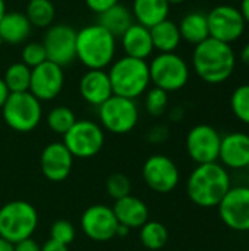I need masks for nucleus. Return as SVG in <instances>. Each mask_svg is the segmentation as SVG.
<instances>
[{
  "mask_svg": "<svg viewBox=\"0 0 249 251\" xmlns=\"http://www.w3.org/2000/svg\"><path fill=\"white\" fill-rule=\"evenodd\" d=\"M192 66L195 74L207 84H223L235 72L236 53L232 44L222 43L208 37L194 46Z\"/></svg>",
  "mask_w": 249,
  "mask_h": 251,
  "instance_id": "obj_1",
  "label": "nucleus"
},
{
  "mask_svg": "<svg viewBox=\"0 0 249 251\" xmlns=\"http://www.w3.org/2000/svg\"><path fill=\"white\" fill-rule=\"evenodd\" d=\"M230 187V175L227 169L217 162L198 165L186 181L189 200L204 209L217 207Z\"/></svg>",
  "mask_w": 249,
  "mask_h": 251,
  "instance_id": "obj_2",
  "label": "nucleus"
},
{
  "mask_svg": "<svg viewBox=\"0 0 249 251\" xmlns=\"http://www.w3.org/2000/svg\"><path fill=\"white\" fill-rule=\"evenodd\" d=\"M117 38L98 22L76 31V59L87 69H106L116 57Z\"/></svg>",
  "mask_w": 249,
  "mask_h": 251,
  "instance_id": "obj_3",
  "label": "nucleus"
},
{
  "mask_svg": "<svg viewBox=\"0 0 249 251\" xmlns=\"http://www.w3.org/2000/svg\"><path fill=\"white\" fill-rule=\"evenodd\" d=\"M114 96L136 100L151 84L150 66L147 60L122 56L109 66L107 71Z\"/></svg>",
  "mask_w": 249,
  "mask_h": 251,
  "instance_id": "obj_4",
  "label": "nucleus"
},
{
  "mask_svg": "<svg viewBox=\"0 0 249 251\" xmlns=\"http://www.w3.org/2000/svg\"><path fill=\"white\" fill-rule=\"evenodd\" d=\"M38 226L37 209L25 200H13L0 207V237L12 244L31 238Z\"/></svg>",
  "mask_w": 249,
  "mask_h": 251,
  "instance_id": "obj_5",
  "label": "nucleus"
},
{
  "mask_svg": "<svg viewBox=\"0 0 249 251\" xmlns=\"http://www.w3.org/2000/svg\"><path fill=\"white\" fill-rule=\"evenodd\" d=\"M6 125L16 132L34 131L43 119V106L29 91L10 93L1 107Z\"/></svg>",
  "mask_w": 249,
  "mask_h": 251,
  "instance_id": "obj_6",
  "label": "nucleus"
},
{
  "mask_svg": "<svg viewBox=\"0 0 249 251\" xmlns=\"http://www.w3.org/2000/svg\"><path fill=\"white\" fill-rule=\"evenodd\" d=\"M98 121L104 131L116 135H125L135 129L139 121V109L132 99L112 96L98 106Z\"/></svg>",
  "mask_w": 249,
  "mask_h": 251,
  "instance_id": "obj_7",
  "label": "nucleus"
},
{
  "mask_svg": "<svg viewBox=\"0 0 249 251\" xmlns=\"http://www.w3.org/2000/svg\"><path fill=\"white\" fill-rule=\"evenodd\" d=\"M148 66L151 82L166 93L179 91L189 81V66L178 53H158Z\"/></svg>",
  "mask_w": 249,
  "mask_h": 251,
  "instance_id": "obj_8",
  "label": "nucleus"
},
{
  "mask_svg": "<svg viewBox=\"0 0 249 251\" xmlns=\"http://www.w3.org/2000/svg\"><path fill=\"white\" fill-rule=\"evenodd\" d=\"M106 141L104 129L100 124L81 119L76 121L72 128L63 135V144L76 159H91L97 156Z\"/></svg>",
  "mask_w": 249,
  "mask_h": 251,
  "instance_id": "obj_9",
  "label": "nucleus"
},
{
  "mask_svg": "<svg viewBox=\"0 0 249 251\" xmlns=\"http://www.w3.org/2000/svg\"><path fill=\"white\" fill-rule=\"evenodd\" d=\"M210 37L226 44L238 41L247 28L245 19L241 10L233 4H219L214 6L207 13Z\"/></svg>",
  "mask_w": 249,
  "mask_h": 251,
  "instance_id": "obj_10",
  "label": "nucleus"
},
{
  "mask_svg": "<svg viewBox=\"0 0 249 251\" xmlns=\"http://www.w3.org/2000/svg\"><path fill=\"white\" fill-rule=\"evenodd\" d=\"M141 172L147 187L158 194L172 193L181 179L178 165L166 154H151L144 162Z\"/></svg>",
  "mask_w": 249,
  "mask_h": 251,
  "instance_id": "obj_11",
  "label": "nucleus"
},
{
  "mask_svg": "<svg viewBox=\"0 0 249 251\" xmlns=\"http://www.w3.org/2000/svg\"><path fill=\"white\" fill-rule=\"evenodd\" d=\"M43 46L47 60L68 66L76 59V29L66 24H53L47 28Z\"/></svg>",
  "mask_w": 249,
  "mask_h": 251,
  "instance_id": "obj_12",
  "label": "nucleus"
},
{
  "mask_svg": "<svg viewBox=\"0 0 249 251\" xmlns=\"http://www.w3.org/2000/svg\"><path fill=\"white\" fill-rule=\"evenodd\" d=\"M186 151L197 165L214 163L219 160L222 135L207 124L195 125L186 135Z\"/></svg>",
  "mask_w": 249,
  "mask_h": 251,
  "instance_id": "obj_13",
  "label": "nucleus"
},
{
  "mask_svg": "<svg viewBox=\"0 0 249 251\" xmlns=\"http://www.w3.org/2000/svg\"><path fill=\"white\" fill-rule=\"evenodd\" d=\"M222 222L238 232L249 231V188L247 185L230 187L217 206Z\"/></svg>",
  "mask_w": 249,
  "mask_h": 251,
  "instance_id": "obj_14",
  "label": "nucleus"
},
{
  "mask_svg": "<svg viewBox=\"0 0 249 251\" xmlns=\"http://www.w3.org/2000/svg\"><path fill=\"white\" fill-rule=\"evenodd\" d=\"M119 222L113 209L106 204H92L87 207L81 216V228L84 234L97 243H106L116 237Z\"/></svg>",
  "mask_w": 249,
  "mask_h": 251,
  "instance_id": "obj_15",
  "label": "nucleus"
},
{
  "mask_svg": "<svg viewBox=\"0 0 249 251\" xmlns=\"http://www.w3.org/2000/svg\"><path fill=\"white\" fill-rule=\"evenodd\" d=\"M65 85V72L63 68L45 60L44 63L31 69L29 93L43 101L54 100L63 90Z\"/></svg>",
  "mask_w": 249,
  "mask_h": 251,
  "instance_id": "obj_16",
  "label": "nucleus"
},
{
  "mask_svg": "<svg viewBox=\"0 0 249 251\" xmlns=\"http://www.w3.org/2000/svg\"><path fill=\"white\" fill-rule=\"evenodd\" d=\"M73 156L66 149L62 141H54L47 144L40 157L41 172L45 179L51 182H62L65 181L73 168Z\"/></svg>",
  "mask_w": 249,
  "mask_h": 251,
  "instance_id": "obj_17",
  "label": "nucleus"
},
{
  "mask_svg": "<svg viewBox=\"0 0 249 251\" xmlns=\"http://www.w3.org/2000/svg\"><path fill=\"white\" fill-rule=\"evenodd\" d=\"M219 160L229 169H249V135L230 132L222 137Z\"/></svg>",
  "mask_w": 249,
  "mask_h": 251,
  "instance_id": "obj_18",
  "label": "nucleus"
},
{
  "mask_svg": "<svg viewBox=\"0 0 249 251\" xmlns=\"http://www.w3.org/2000/svg\"><path fill=\"white\" fill-rule=\"evenodd\" d=\"M79 94L91 106H101L113 96L106 69H88L79 79Z\"/></svg>",
  "mask_w": 249,
  "mask_h": 251,
  "instance_id": "obj_19",
  "label": "nucleus"
},
{
  "mask_svg": "<svg viewBox=\"0 0 249 251\" xmlns=\"http://www.w3.org/2000/svg\"><path fill=\"white\" fill-rule=\"evenodd\" d=\"M112 209L119 225L129 229H139L145 222H148L150 218V210L145 201L132 194L116 200Z\"/></svg>",
  "mask_w": 249,
  "mask_h": 251,
  "instance_id": "obj_20",
  "label": "nucleus"
},
{
  "mask_svg": "<svg viewBox=\"0 0 249 251\" xmlns=\"http://www.w3.org/2000/svg\"><path fill=\"white\" fill-rule=\"evenodd\" d=\"M119 38L125 56L147 60L154 51L150 28L139 25L136 22H134Z\"/></svg>",
  "mask_w": 249,
  "mask_h": 251,
  "instance_id": "obj_21",
  "label": "nucleus"
},
{
  "mask_svg": "<svg viewBox=\"0 0 249 251\" xmlns=\"http://www.w3.org/2000/svg\"><path fill=\"white\" fill-rule=\"evenodd\" d=\"M31 24L22 12H6L0 21V43L16 46L25 43L31 34Z\"/></svg>",
  "mask_w": 249,
  "mask_h": 251,
  "instance_id": "obj_22",
  "label": "nucleus"
},
{
  "mask_svg": "<svg viewBox=\"0 0 249 251\" xmlns=\"http://www.w3.org/2000/svg\"><path fill=\"white\" fill-rule=\"evenodd\" d=\"M131 10L136 24L153 28L169 18L170 4L167 0H134Z\"/></svg>",
  "mask_w": 249,
  "mask_h": 251,
  "instance_id": "obj_23",
  "label": "nucleus"
},
{
  "mask_svg": "<svg viewBox=\"0 0 249 251\" xmlns=\"http://www.w3.org/2000/svg\"><path fill=\"white\" fill-rule=\"evenodd\" d=\"M150 32L154 50H157L158 53H175L181 46L182 37L179 32V26L169 18L150 28Z\"/></svg>",
  "mask_w": 249,
  "mask_h": 251,
  "instance_id": "obj_24",
  "label": "nucleus"
},
{
  "mask_svg": "<svg viewBox=\"0 0 249 251\" xmlns=\"http://www.w3.org/2000/svg\"><path fill=\"white\" fill-rule=\"evenodd\" d=\"M183 41L197 46L210 37L207 15L203 12H189L178 24Z\"/></svg>",
  "mask_w": 249,
  "mask_h": 251,
  "instance_id": "obj_25",
  "label": "nucleus"
},
{
  "mask_svg": "<svg viewBox=\"0 0 249 251\" xmlns=\"http://www.w3.org/2000/svg\"><path fill=\"white\" fill-rule=\"evenodd\" d=\"M134 22L132 10L122 3L114 4L113 7L98 15V24L112 32L116 38L120 37Z\"/></svg>",
  "mask_w": 249,
  "mask_h": 251,
  "instance_id": "obj_26",
  "label": "nucleus"
},
{
  "mask_svg": "<svg viewBox=\"0 0 249 251\" xmlns=\"http://www.w3.org/2000/svg\"><path fill=\"white\" fill-rule=\"evenodd\" d=\"M23 13L31 26L35 28H48L56 18V9L51 0H28Z\"/></svg>",
  "mask_w": 249,
  "mask_h": 251,
  "instance_id": "obj_27",
  "label": "nucleus"
},
{
  "mask_svg": "<svg viewBox=\"0 0 249 251\" xmlns=\"http://www.w3.org/2000/svg\"><path fill=\"white\" fill-rule=\"evenodd\" d=\"M139 240L145 249L151 251L160 250L167 244L169 231L161 222L148 221L139 228Z\"/></svg>",
  "mask_w": 249,
  "mask_h": 251,
  "instance_id": "obj_28",
  "label": "nucleus"
},
{
  "mask_svg": "<svg viewBox=\"0 0 249 251\" xmlns=\"http://www.w3.org/2000/svg\"><path fill=\"white\" fill-rule=\"evenodd\" d=\"M3 81H4L9 93L28 91L29 90V81H31V68H28L22 62L12 63L6 69Z\"/></svg>",
  "mask_w": 249,
  "mask_h": 251,
  "instance_id": "obj_29",
  "label": "nucleus"
},
{
  "mask_svg": "<svg viewBox=\"0 0 249 251\" xmlns=\"http://www.w3.org/2000/svg\"><path fill=\"white\" fill-rule=\"evenodd\" d=\"M78 119H76L73 110L70 107H68V106H56V107H53L48 112L47 118H45L48 129L53 131L57 135H62V137L72 128V125Z\"/></svg>",
  "mask_w": 249,
  "mask_h": 251,
  "instance_id": "obj_30",
  "label": "nucleus"
},
{
  "mask_svg": "<svg viewBox=\"0 0 249 251\" xmlns=\"http://www.w3.org/2000/svg\"><path fill=\"white\" fill-rule=\"evenodd\" d=\"M230 109L236 119L249 125V84L236 87L230 96Z\"/></svg>",
  "mask_w": 249,
  "mask_h": 251,
  "instance_id": "obj_31",
  "label": "nucleus"
},
{
  "mask_svg": "<svg viewBox=\"0 0 249 251\" xmlns=\"http://www.w3.org/2000/svg\"><path fill=\"white\" fill-rule=\"evenodd\" d=\"M167 104H169V93H166L164 90L153 87L145 91L144 106L150 116H154V118L161 116L166 112Z\"/></svg>",
  "mask_w": 249,
  "mask_h": 251,
  "instance_id": "obj_32",
  "label": "nucleus"
},
{
  "mask_svg": "<svg viewBox=\"0 0 249 251\" xmlns=\"http://www.w3.org/2000/svg\"><path fill=\"white\" fill-rule=\"evenodd\" d=\"M106 190L109 193V196L116 201V200H120L126 196H131V191H132V184H131V179L123 175V174H112L107 181H106Z\"/></svg>",
  "mask_w": 249,
  "mask_h": 251,
  "instance_id": "obj_33",
  "label": "nucleus"
},
{
  "mask_svg": "<svg viewBox=\"0 0 249 251\" xmlns=\"http://www.w3.org/2000/svg\"><path fill=\"white\" fill-rule=\"evenodd\" d=\"M47 60V54H45V49L43 46V43H37V41H31L26 43L22 47L21 51V62L23 65H26L28 68H35L41 63H44Z\"/></svg>",
  "mask_w": 249,
  "mask_h": 251,
  "instance_id": "obj_34",
  "label": "nucleus"
},
{
  "mask_svg": "<svg viewBox=\"0 0 249 251\" xmlns=\"http://www.w3.org/2000/svg\"><path fill=\"white\" fill-rule=\"evenodd\" d=\"M76 237V229L75 226L66 221V219H59L56 221L51 228H50V238L60 243V244H65V246H69L73 243Z\"/></svg>",
  "mask_w": 249,
  "mask_h": 251,
  "instance_id": "obj_35",
  "label": "nucleus"
},
{
  "mask_svg": "<svg viewBox=\"0 0 249 251\" xmlns=\"http://www.w3.org/2000/svg\"><path fill=\"white\" fill-rule=\"evenodd\" d=\"M117 3H120V0H85L87 7L97 15L106 12L107 9L113 7Z\"/></svg>",
  "mask_w": 249,
  "mask_h": 251,
  "instance_id": "obj_36",
  "label": "nucleus"
},
{
  "mask_svg": "<svg viewBox=\"0 0 249 251\" xmlns=\"http://www.w3.org/2000/svg\"><path fill=\"white\" fill-rule=\"evenodd\" d=\"M167 137H169L167 128L166 126H160V125L151 128V131L147 135L148 141H151V143H163L164 140H167Z\"/></svg>",
  "mask_w": 249,
  "mask_h": 251,
  "instance_id": "obj_37",
  "label": "nucleus"
},
{
  "mask_svg": "<svg viewBox=\"0 0 249 251\" xmlns=\"http://www.w3.org/2000/svg\"><path fill=\"white\" fill-rule=\"evenodd\" d=\"M13 251H41V246L31 237L13 244Z\"/></svg>",
  "mask_w": 249,
  "mask_h": 251,
  "instance_id": "obj_38",
  "label": "nucleus"
},
{
  "mask_svg": "<svg viewBox=\"0 0 249 251\" xmlns=\"http://www.w3.org/2000/svg\"><path fill=\"white\" fill-rule=\"evenodd\" d=\"M41 251H69L68 250V246L65 244H60L54 240H47L43 246H41Z\"/></svg>",
  "mask_w": 249,
  "mask_h": 251,
  "instance_id": "obj_39",
  "label": "nucleus"
},
{
  "mask_svg": "<svg viewBox=\"0 0 249 251\" xmlns=\"http://www.w3.org/2000/svg\"><path fill=\"white\" fill-rule=\"evenodd\" d=\"M9 94H10V93H9V90H7V87H6L3 78H0V110H1V107H3V104L6 103Z\"/></svg>",
  "mask_w": 249,
  "mask_h": 251,
  "instance_id": "obj_40",
  "label": "nucleus"
},
{
  "mask_svg": "<svg viewBox=\"0 0 249 251\" xmlns=\"http://www.w3.org/2000/svg\"><path fill=\"white\" fill-rule=\"evenodd\" d=\"M244 19H245V24L249 25V0H242L241 1V7H239Z\"/></svg>",
  "mask_w": 249,
  "mask_h": 251,
  "instance_id": "obj_41",
  "label": "nucleus"
},
{
  "mask_svg": "<svg viewBox=\"0 0 249 251\" xmlns=\"http://www.w3.org/2000/svg\"><path fill=\"white\" fill-rule=\"evenodd\" d=\"M241 59H242V62H244L245 65H248L249 66V41L248 43H245V46H244L242 50H241Z\"/></svg>",
  "mask_w": 249,
  "mask_h": 251,
  "instance_id": "obj_42",
  "label": "nucleus"
},
{
  "mask_svg": "<svg viewBox=\"0 0 249 251\" xmlns=\"http://www.w3.org/2000/svg\"><path fill=\"white\" fill-rule=\"evenodd\" d=\"M129 232H131V229H129V228H126V226H123V225H119V226H117V231H116V237H119V238H125Z\"/></svg>",
  "mask_w": 249,
  "mask_h": 251,
  "instance_id": "obj_43",
  "label": "nucleus"
},
{
  "mask_svg": "<svg viewBox=\"0 0 249 251\" xmlns=\"http://www.w3.org/2000/svg\"><path fill=\"white\" fill-rule=\"evenodd\" d=\"M0 251H13V244L0 237Z\"/></svg>",
  "mask_w": 249,
  "mask_h": 251,
  "instance_id": "obj_44",
  "label": "nucleus"
},
{
  "mask_svg": "<svg viewBox=\"0 0 249 251\" xmlns=\"http://www.w3.org/2000/svg\"><path fill=\"white\" fill-rule=\"evenodd\" d=\"M6 12H7L6 10V1L4 0H0V21H1V18L4 16Z\"/></svg>",
  "mask_w": 249,
  "mask_h": 251,
  "instance_id": "obj_45",
  "label": "nucleus"
},
{
  "mask_svg": "<svg viewBox=\"0 0 249 251\" xmlns=\"http://www.w3.org/2000/svg\"><path fill=\"white\" fill-rule=\"evenodd\" d=\"M183 1H186V0H167L169 4H181V3H183Z\"/></svg>",
  "mask_w": 249,
  "mask_h": 251,
  "instance_id": "obj_46",
  "label": "nucleus"
},
{
  "mask_svg": "<svg viewBox=\"0 0 249 251\" xmlns=\"http://www.w3.org/2000/svg\"><path fill=\"white\" fill-rule=\"evenodd\" d=\"M227 1H242V0H227Z\"/></svg>",
  "mask_w": 249,
  "mask_h": 251,
  "instance_id": "obj_47",
  "label": "nucleus"
},
{
  "mask_svg": "<svg viewBox=\"0 0 249 251\" xmlns=\"http://www.w3.org/2000/svg\"><path fill=\"white\" fill-rule=\"evenodd\" d=\"M247 187L249 188V175H248V182H247Z\"/></svg>",
  "mask_w": 249,
  "mask_h": 251,
  "instance_id": "obj_48",
  "label": "nucleus"
},
{
  "mask_svg": "<svg viewBox=\"0 0 249 251\" xmlns=\"http://www.w3.org/2000/svg\"><path fill=\"white\" fill-rule=\"evenodd\" d=\"M248 135H249V134H248Z\"/></svg>",
  "mask_w": 249,
  "mask_h": 251,
  "instance_id": "obj_49",
  "label": "nucleus"
}]
</instances>
